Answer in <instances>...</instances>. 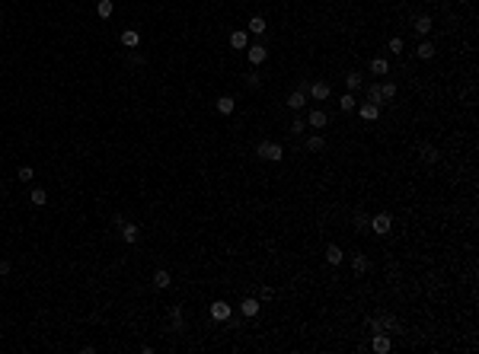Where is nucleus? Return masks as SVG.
Listing matches in <instances>:
<instances>
[{"instance_id": "1", "label": "nucleus", "mask_w": 479, "mask_h": 354, "mask_svg": "<svg viewBox=\"0 0 479 354\" xmlns=\"http://www.w3.org/2000/svg\"><path fill=\"white\" fill-rule=\"evenodd\" d=\"M256 156H262V160H268V163H281L285 150H281V144H275V141H262V144L256 147Z\"/></svg>"}, {"instance_id": "2", "label": "nucleus", "mask_w": 479, "mask_h": 354, "mask_svg": "<svg viewBox=\"0 0 479 354\" xmlns=\"http://www.w3.org/2000/svg\"><path fill=\"white\" fill-rule=\"evenodd\" d=\"M368 227H370V233H377V236H387L390 230H393V217H390V214H374V217H370V223H368Z\"/></svg>"}, {"instance_id": "3", "label": "nucleus", "mask_w": 479, "mask_h": 354, "mask_svg": "<svg viewBox=\"0 0 479 354\" xmlns=\"http://www.w3.org/2000/svg\"><path fill=\"white\" fill-rule=\"evenodd\" d=\"M265 58H268V48H265V45H246V61L253 67H259Z\"/></svg>"}, {"instance_id": "4", "label": "nucleus", "mask_w": 479, "mask_h": 354, "mask_svg": "<svg viewBox=\"0 0 479 354\" xmlns=\"http://www.w3.org/2000/svg\"><path fill=\"white\" fill-rule=\"evenodd\" d=\"M307 125L310 128H326L329 125V115L323 112V108H310V112H307Z\"/></svg>"}, {"instance_id": "5", "label": "nucleus", "mask_w": 479, "mask_h": 354, "mask_svg": "<svg viewBox=\"0 0 479 354\" xmlns=\"http://www.w3.org/2000/svg\"><path fill=\"white\" fill-rule=\"evenodd\" d=\"M412 29L419 32V35H428V32L435 29V19H431L428 13H422V16H415V19H412Z\"/></svg>"}, {"instance_id": "6", "label": "nucleus", "mask_w": 479, "mask_h": 354, "mask_svg": "<svg viewBox=\"0 0 479 354\" xmlns=\"http://www.w3.org/2000/svg\"><path fill=\"white\" fill-rule=\"evenodd\" d=\"M211 316L218 319V322H227V319H230V303H227V300H214L211 303Z\"/></svg>"}, {"instance_id": "7", "label": "nucleus", "mask_w": 479, "mask_h": 354, "mask_svg": "<svg viewBox=\"0 0 479 354\" xmlns=\"http://www.w3.org/2000/svg\"><path fill=\"white\" fill-rule=\"evenodd\" d=\"M259 310H262V303H259V300H256V297H246V300H243V303H240V313H243V316H246V319H253V316H259Z\"/></svg>"}, {"instance_id": "8", "label": "nucleus", "mask_w": 479, "mask_h": 354, "mask_svg": "<svg viewBox=\"0 0 479 354\" xmlns=\"http://www.w3.org/2000/svg\"><path fill=\"white\" fill-rule=\"evenodd\" d=\"M370 348H374L377 354H387L390 348H393V342H390V338L383 335V332H374V342H370Z\"/></svg>"}, {"instance_id": "9", "label": "nucleus", "mask_w": 479, "mask_h": 354, "mask_svg": "<svg viewBox=\"0 0 479 354\" xmlns=\"http://www.w3.org/2000/svg\"><path fill=\"white\" fill-rule=\"evenodd\" d=\"M310 96H313L316 102L329 99V83H323V80H316V83H310Z\"/></svg>"}, {"instance_id": "10", "label": "nucleus", "mask_w": 479, "mask_h": 354, "mask_svg": "<svg viewBox=\"0 0 479 354\" xmlns=\"http://www.w3.org/2000/svg\"><path fill=\"white\" fill-rule=\"evenodd\" d=\"M303 106H307V93H303V90H294L291 96H288V108H294V112H300Z\"/></svg>"}, {"instance_id": "11", "label": "nucleus", "mask_w": 479, "mask_h": 354, "mask_svg": "<svg viewBox=\"0 0 479 354\" xmlns=\"http://www.w3.org/2000/svg\"><path fill=\"white\" fill-rule=\"evenodd\" d=\"M121 45H125V48H138V45H141V32L138 29H125V32H121Z\"/></svg>"}, {"instance_id": "12", "label": "nucleus", "mask_w": 479, "mask_h": 354, "mask_svg": "<svg viewBox=\"0 0 479 354\" xmlns=\"http://www.w3.org/2000/svg\"><path fill=\"white\" fill-rule=\"evenodd\" d=\"M370 73H374V77H387V73H390V61L387 58H374V61H370Z\"/></svg>"}, {"instance_id": "13", "label": "nucleus", "mask_w": 479, "mask_h": 354, "mask_svg": "<svg viewBox=\"0 0 479 354\" xmlns=\"http://www.w3.org/2000/svg\"><path fill=\"white\" fill-rule=\"evenodd\" d=\"M358 115L364 121H377V115H380V106H374V102H364V106L358 108Z\"/></svg>"}, {"instance_id": "14", "label": "nucleus", "mask_w": 479, "mask_h": 354, "mask_svg": "<svg viewBox=\"0 0 479 354\" xmlns=\"http://www.w3.org/2000/svg\"><path fill=\"white\" fill-rule=\"evenodd\" d=\"M138 236H141V230L134 227V223H121V240L131 246V243H138Z\"/></svg>"}, {"instance_id": "15", "label": "nucleus", "mask_w": 479, "mask_h": 354, "mask_svg": "<svg viewBox=\"0 0 479 354\" xmlns=\"http://www.w3.org/2000/svg\"><path fill=\"white\" fill-rule=\"evenodd\" d=\"M170 284H173L170 271H163V268H160V271H153V287H157V290H166Z\"/></svg>"}, {"instance_id": "16", "label": "nucleus", "mask_w": 479, "mask_h": 354, "mask_svg": "<svg viewBox=\"0 0 479 354\" xmlns=\"http://www.w3.org/2000/svg\"><path fill=\"white\" fill-rule=\"evenodd\" d=\"M112 13H115V3H112V0H99L96 3V16L99 19H109Z\"/></svg>"}, {"instance_id": "17", "label": "nucleus", "mask_w": 479, "mask_h": 354, "mask_svg": "<svg viewBox=\"0 0 479 354\" xmlns=\"http://www.w3.org/2000/svg\"><path fill=\"white\" fill-rule=\"evenodd\" d=\"M326 262L329 265H342V262H345V252H342L339 246H329L326 249Z\"/></svg>"}, {"instance_id": "18", "label": "nucleus", "mask_w": 479, "mask_h": 354, "mask_svg": "<svg viewBox=\"0 0 479 354\" xmlns=\"http://www.w3.org/2000/svg\"><path fill=\"white\" fill-rule=\"evenodd\" d=\"M246 29L253 32V35H262V32L268 29V23H265V19H262V16H253V19H249V26H246Z\"/></svg>"}, {"instance_id": "19", "label": "nucleus", "mask_w": 479, "mask_h": 354, "mask_svg": "<svg viewBox=\"0 0 479 354\" xmlns=\"http://www.w3.org/2000/svg\"><path fill=\"white\" fill-rule=\"evenodd\" d=\"M345 90H348V93H355V90H361V73H358V71H352V73H345Z\"/></svg>"}, {"instance_id": "20", "label": "nucleus", "mask_w": 479, "mask_h": 354, "mask_svg": "<svg viewBox=\"0 0 479 354\" xmlns=\"http://www.w3.org/2000/svg\"><path fill=\"white\" fill-rule=\"evenodd\" d=\"M233 108H237V102H233L230 96H221L218 99V112L221 115H233Z\"/></svg>"}, {"instance_id": "21", "label": "nucleus", "mask_w": 479, "mask_h": 354, "mask_svg": "<svg viewBox=\"0 0 479 354\" xmlns=\"http://www.w3.org/2000/svg\"><path fill=\"white\" fill-rule=\"evenodd\" d=\"M415 54H419L422 61H431V58H435V45H431L428 38H425V42L419 45V48H415Z\"/></svg>"}, {"instance_id": "22", "label": "nucleus", "mask_w": 479, "mask_h": 354, "mask_svg": "<svg viewBox=\"0 0 479 354\" xmlns=\"http://www.w3.org/2000/svg\"><path fill=\"white\" fill-rule=\"evenodd\" d=\"M323 147H326V141H323L320 134H310V138H307V150H310V153H320Z\"/></svg>"}, {"instance_id": "23", "label": "nucleus", "mask_w": 479, "mask_h": 354, "mask_svg": "<svg viewBox=\"0 0 479 354\" xmlns=\"http://www.w3.org/2000/svg\"><path fill=\"white\" fill-rule=\"evenodd\" d=\"M29 201L36 204V208H42V204H48V192H45V188H32Z\"/></svg>"}, {"instance_id": "24", "label": "nucleus", "mask_w": 479, "mask_h": 354, "mask_svg": "<svg viewBox=\"0 0 479 354\" xmlns=\"http://www.w3.org/2000/svg\"><path fill=\"white\" fill-rule=\"evenodd\" d=\"M352 268H355V275H364V271L370 268V262H368V255H355L352 258Z\"/></svg>"}, {"instance_id": "25", "label": "nucleus", "mask_w": 479, "mask_h": 354, "mask_svg": "<svg viewBox=\"0 0 479 354\" xmlns=\"http://www.w3.org/2000/svg\"><path fill=\"white\" fill-rule=\"evenodd\" d=\"M230 45H233V48H246L249 35H246V32H230Z\"/></svg>"}, {"instance_id": "26", "label": "nucleus", "mask_w": 479, "mask_h": 354, "mask_svg": "<svg viewBox=\"0 0 479 354\" xmlns=\"http://www.w3.org/2000/svg\"><path fill=\"white\" fill-rule=\"evenodd\" d=\"M355 106H358V102H355V93H345V96L339 99V108H342V112H355Z\"/></svg>"}, {"instance_id": "27", "label": "nucleus", "mask_w": 479, "mask_h": 354, "mask_svg": "<svg viewBox=\"0 0 479 354\" xmlns=\"http://www.w3.org/2000/svg\"><path fill=\"white\" fill-rule=\"evenodd\" d=\"M368 102H374V106H383V96H380V83L368 86Z\"/></svg>"}, {"instance_id": "28", "label": "nucleus", "mask_w": 479, "mask_h": 354, "mask_svg": "<svg viewBox=\"0 0 479 354\" xmlns=\"http://www.w3.org/2000/svg\"><path fill=\"white\" fill-rule=\"evenodd\" d=\"M380 96L383 99H393L396 96V83H390V80H387V83H380Z\"/></svg>"}, {"instance_id": "29", "label": "nucleus", "mask_w": 479, "mask_h": 354, "mask_svg": "<svg viewBox=\"0 0 479 354\" xmlns=\"http://www.w3.org/2000/svg\"><path fill=\"white\" fill-rule=\"evenodd\" d=\"M380 329H390V332H396L400 325H396V319L390 316V313H383V319H380Z\"/></svg>"}, {"instance_id": "30", "label": "nucleus", "mask_w": 479, "mask_h": 354, "mask_svg": "<svg viewBox=\"0 0 479 354\" xmlns=\"http://www.w3.org/2000/svg\"><path fill=\"white\" fill-rule=\"evenodd\" d=\"M32 176H36V173H32V166H19V169H16V179H19V182H29Z\"/></svg>"}, {"instance_id": "31", "label": "nucleus", "mask_w": 479, "mask_h": 354, "mask_svg": "<svg viewBox=\"0 0 479 354\" xmlns=\"http://www.w3.org/2000/svg\"><path fill=\"white\" fill-rule=\"evenodd\" d=\"M291 131L294 134H303V131H307V118H300V115H297V118L291 121Z\"/></svg>"}, {"instance_id": "32", "label": "nucleus", "mask_w": 479, "mask_h": 354, "mask_svg": "<svg viewBox=\"0 0 479 354\" xmlns=\"http://www.w3.org/2000/svg\"><path fill=\"white\" fill-rule=\"evenodd\" d=\"M422 160L425 163H438V150L435 147H422Z\"/></svg>"}, {"instance_id": "33", "label": "nucleus", "mask_w": 479, "mask_h": 354, "mask_svg": "<svg viewBox=\"0 0 479 354\" xmlns=\"http://www.w3.org/2000/svg\"><path fill=\"white\" fill-rule=\"evenodd\" d=\"M390 51L393 54H403V48H406V45H403V38H390V45H387Z\"/></svg>"}, {"instance_id": "34", "label": "nucleus", "mask_w": 479, "mask_h": 354, "mask_svg": "<svg viewBox=\"0 0 479 354\" xmlns=\"http://www.w3.org/2000/svg\"><path fill=\"white\" fill-rule=\"evenodd\" d=\"M368 223H370V217H364L361 211H358V214H355V227H358V230H364V227H368Z\"/></svg>"}, {"instance_id": "35", "label": "nucleus", "mask_w": 479, "mask_h": 354, "mask_svg": "<svg viewBox=\"0 0 479 354\" xmlns=\"http://www.w3.org/2000/svg\"><path fill=\"white\" fill-rule=\"evenodd\" d=\"M170 319H173L176 325H182V310H179V306H173V310H170Z\"/></svg>"}, {"instance_id": "36", "label": "nucleus", "mask_w": 479, "mask_h": 354, "mask_svg": "<svg viewBox=\"0 0 479 354\" xmlns=\"http://www.w3.org/2000/svg\"><path fill=\"white\" fill-rule=\"evenodd\" d=\"M246 86H249V90H253V86H259V77H256V73H249V77H246Z\"/></svg>"}, {"instance_id": "37", "label": "nucleus", "mask_w": 479, "mask_h": 354, "mask_svg": "<svg viewBox=\"0 0 479 354\" xmlns=\"http://www.w3.org/2000/svg\"><path fill=\"white\" fill-rule=\"evenodd\" d=\"M259 297H262V300H268V297H275V290H272V287H262Z\"/></svg>"}, {"instance_id": "38", "label": "nucleus", "mask_w": 479, "mask_h": 354, "mask_svg": "<svg viewBox=\"0 0 479 354\" xmlns=\"http://www.w3.org/2000/svg\"><path fill=\"white\" fill-rule=\"evenodd\" d=\"M0 275H10V262H0Z\"/></svg>"}, {"instance_id": "39", "label": "nucleus", "mask_w": 479, "mask_h": 354, "mask_svg": "<svg viewBox=\"0 0 479 354\" xmlns=\"http://www.w3.org/2000/svg\"><path fill=\"white\" fill-rule=\"evenodd\" d=\"M460 3H467V0H460Z\"/></svg>"}]
</instances>
